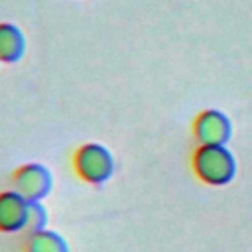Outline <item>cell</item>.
<instances>
[{"mask_svg":"<svg viewBox=\"0 0 252 252\" xmlns=\"http://www.w3.org/2000/svg\"><path fill=\"white\" fill-rule=\"evenodd\" d=\"M14 189L28 201H43L53 189V173L47 165L30 161L22 163L12 171Z\"/></svg>","mask_w":252,"mask_h":252,"instance_id":"cell-3","label":"cell"},{"mask_svg":"<svg viewBox=\"0 0 252 252\" xmlns=\"http://www.w3.org/2000/svg\"><path fill=\"white\" fill-rule=\"evenodd\" d=\"M0 63H2V61H0Z\"/></svg>","mask_w":252,"mask_h":252,"instance_id":"cell-9","label":"cell"},{"mask_svg":"<svg viewBox=\"0 0 252 252\" xmlns=\"http://www.w3.org/2000/svg\"><path fill=\"white\" fill-rule=\"evenodd\" d=\"M193 130H195V136H197L199 142L213 144V146H220L228 138V134H230L228 120L220 112H217V110H205V112H201L195 118Z\"/></svg>","mask_w":252,"mask_h":252,"instance_id":"cell-5","label":"cell"},{"mask_svg":"<svg viewBox=\"0 0 252 252\" xmlns=\"http://www.w3.org/2000/svg\"><path fill=\"white\" fill-rule=\"evenodd\" d=\"M47 209L41 205V201H30V213H28V224H26V232H35V230H43L47 226Z\"/></svg>","mask_w":252,"mask_h":252,"instance_id":"cell-8","label":"cell"},{"mask_svg":"<svg viewBox=\"0 0 252 252\" xmlns=\"http://www.w3.org/2000/svg\"><path fill=\"white\" fill-rule=\"evenodd\" d=\"M193 169L199 179L211 185L226 183L234 173L232 156L222 146L203 144L193 154Z\"/></svg>","mask_w":252,"mask_h":252,"instance_id":"cell-2","label":"cell"},{"mask_svg":"<svg viewBox=\"0 0 252 252\" xmlns=\"http://www.w3.org/2000/svg\"><path fill=\"white\" fill-rule=\"evenodd\" d=\"M26 35L20 26L14 22H0V61L2 63H18L26 55Z\"/></svg>","mask_w":252,"mask_h":252,"instance_id":"cell-6","label":"cell"},{"mask_svg":"<svg viewBox=\"0 0 252 252\" xmlns=\"http://www.w3.org/2000/svg\"><path fill=\"white\" fill-rule=\"evenodd\" d=\"M22 252H71L69 242L57 230H35L28 232L22 242Z\"/></svg>","mask_w":252,"mask_h":252,"instance_id":"cell-7","label":"cell"},{"mask_svg":"<svg viewBox=\"0 0 252 252\" xmlns=\"http://www.w3.org/2000/svg\"><path fill=\"white\" fill-rule=\"evenodd\" d=\"M73 173L91 187L106 185L114 175V156L100 142H85L71 154Z\"/></svg>","mask_w":252,"mask_h":252,"instance_id":"cell-1","label":"cell"},{"mask_svg":"<svg viewBox=\"0 0 252 252\" xmlns=\"http://www.w3.org/2000/svg\"><path fill=\"white\" fill-rule=\"evenodd\" d=\"M30 201L16 189L0 191V234H16L26 230Z\"/></svg>","mask_w":252,"mask_h":252,"instance_id":"cell-4","label":"cell"}]
</instances>
